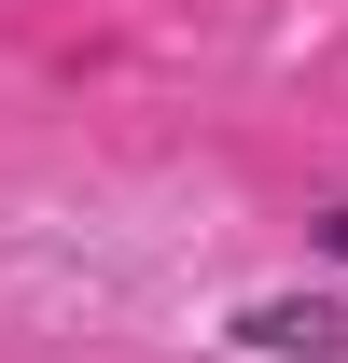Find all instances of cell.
I'll list each match as a JSON object with an SVG mask.
<instances>
[{
  "mask_svg": "<svg viewBox=\"0 0 348 363\" xmlns=\"http://www.w3.org/2000/svg\"><path fill=\"white\" fill-rule=\"evenodd\" d=\"M223 350H251V363H348V294H251V308H223Z\"/></svg>",
  "mask_w": 348,
  "mask_h": 363,
  "instance_id": "6da1fadb",
  "label": "cell"
},
{
  "mask_svg": "<svg viewBox=\"0 0 348 363\" xmlns=\"http://www.w3.org/2000/svg\"><path fill=\"white\" fill-rule=\"evenodd\" d=\"M306 252H320V266H348V196H320V210H306Z\"/></svg>",
  "mask_w": 348,
  "mask_h": 363,
  "instance_id": "7a4b0ae2",
  "label": "cell"
}]
</instances>
